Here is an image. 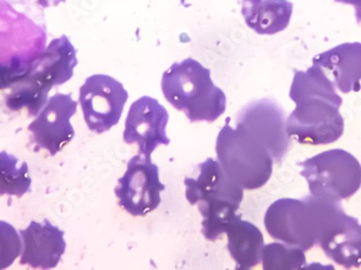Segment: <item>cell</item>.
<instances>
[{
	"label": "cell",
	"instance_id": "cell-1",
	"mask_svg": "<svg viewBox=\"0 0 361 270\" xmlns=\"http://www.w3.org/2000/svg\"><path fill=\"white\" fill-rule=\"evenodd\" d=\"M290 97L297 104L287 121L291 139L304 145H324L342 137V97L322 67L313 64L306 72L294 70Z\"/></svg>",
	"mask_w": 361,
	"mask_h": 270
},
{
	"label": "cell",
	"instance_id": "cell-2",
	"mask_svg": "<svg viewBox=\"0 0 361 270\" xmlns=\"http://www.w3.org/2000/svg\"><path fill=\"white\" fill-rule=\"evenodd\" d=\"M161 89L168 102L192 123H214L226 109V97L214 86L210 70L192 58L174 63L164 73Z\"/></svg>",
	"mask_w": 361,
	"mask_h": 270
},
{
	"label": "cell",
	"instance_id": "cell-3",
	"mask_svg": "<svg viewBox=\"0 0 361 270\" xmlns=\"http://www.w3.org/2000/svg\"><path fill=\"white\" fill-rule=\"evenodd\" d=\"M229 121L231 118H227L216 139V155L221 166L243 190L263 188L273 172L271 154L245 128L237 125L236 129H233Z\"/></svg>",
	"mask_w": 361,
	"mask_h": 270
},
{
	"label": "cell",
	"instance_id": "cell-4",
	"mask_svg": "<svg viewBox=\"0 0 361 270\" xmlns=\"http://www.w3.org/2000/svg\"><path fill=\"white\" fill-rule=\"evenodd\" d=\"M320 211L322 198L313 195L279 199L265 213V228L275 240L308 251L317 243Z\"/></svg>",
	"mask_w": 361,
	"mask_h": 270
},
{
	"label": "cell",
	"instance_id": "cell-5",
	"mask_svg": "<svg viewBox=\"0 0 361 270\" xmlns=\"http://www.w3.org/2000/svg\"><path fill=\"white\" fill-rule=\"evenodd\" d=\"M300 166L313 196L340 201L350 198L360 188L361 164L346 150H328Z\"/></svg>",
	"mask_w": 361,
	"mask_h": 270
},
{
	"label": "cell",
	"instance_id": "cell-6",
	"mask_svg": "<svg viewBox=\"0 0 361 270\" xmlns=\"http://www.w3.org/2000/svg\"><path fill=\"white\" fill-rule=\"evenodd\" d=\"M316 245L343 267L361 266V225L343 211L338 201L322 198L319 231Z\"/></svg>",
	"mask_w": 361,
	"mask_h": 270
},
{
	"label": "cell",
	"instance_id": "cell-7",
	"mask_svg": "<svg viewBox=\"0 0 361 270\" xmlns=\"http://www.w3.org/2000/svg\"><path fill=\"white\" fill-rule=\"evenodd\" d=\"M123 85L107 75H93L86 79L79 92V104L90 131L102 134L121 121L127 103Z\"/></svg>",
	"mask_w": 361,
	"mask_h": 270
},
{
	"label": "cell",
	"instance_id": "cell-8",
	"mask_svg": "<svg viewBox=\"0 0 361 270\" xmlns=\"http://www.w3.org/2000/svg\"><path fill=\"white\" fill-rule=\"evenodd\" d=\"M165 185L159 180V168L151 157L137 154L128 164L127 171L115 188L118 204L133 216H145L161 202Z\"/></svg>",
	"mask_w": 361,
	"mask_h": 270
},
{
	"label": "cell",
	"instance_id": "cell-9",
	"mask_svg": "<svg viewBox=\"0 0 361 270\" xmlns=\"http://www.w3.org/2000/svg\"><path fill=\"white\" fill-rule=\"evenodd\" d=\"M236 123L267 148L274 161L281 162L288 153L291 137L287 132L285 113L273 99H262L243 107L237 115Z\"/></svg>",
	"mask_w": 361,
	"mask_h": 270
},
{
	"label": "cell",
	"instance_id": "cell-10",
	"mask_svg": "<svg viewBox=\"0 0 361 270\" xmlns=\"http://www.w3.org/2000/svg\"><path fill=\"white\" fill-rule=\"evenodd\" d=\"M169 113L157 99L142 97L130 107L126 119L123 141L137 144L141 155L151 157L159 145H169L167 137Z\"/></svg>",
	"mask_w": 361,
	"mask_h": 270
},
{
	"label": "cell",
	"instance_id": "cell-11",
	"mask_svg": "<svg viewBox=\"0 0 361 270\" xmlns=\"http://www.w3.org/2000/svg\"><path fill=\"white\" fill-rule=\"evenodd\" d=\"M77 102L71 94L56 93L44 105L37 118L28 125L32 142L51 156L68 145L75 137L71 118L76 113Z\"/></svg>",
	"mask_w": 361,
	"mask_h": 270
},
{
	"label": "cell",
	"instance_id": "cell-12",
	"mask_svg": "<svg viewBox=\"0 0 361 270\" xmlns=\"http://www.w3.org/2000/svg\"><path fill=\"white\" fill-rule=\"evenodd\" d=\"M20 235L23 243L21 265L52 269L60 263L66 249L64 231L48 219H44L42 223L30 222L27 228L20 231Z\"/></svg>",
	"mask_w": 361,
	"mask_h": 270
},
{
	"label": "cell",
	"instance_id": "cell-13",
	"mask_svg": "<svg viewBox=\"0 0 361 270\" xmlns=\"http://www.w3.org/2000/svg\"><path fill=\"white\" fill-rule=\"evenodd\" d=\"M198 168V178H186L184 180L186 199L190 204L222 200L239 204L243 202V188L227 176L220 162L209 158Z\"/></svg>",
	"mask_w": 361,
	"mask_h": 270
},
{
	"label": "cell",
	"instance_id": "cell-14",
	"mask_svg": "<svg viewBox=\"0 0 361 270\" xmlns=\"http://www.w3.org/2000/svg\"><path fill=\"white\" fill-rule=\"evenodd\" d=\"M77 65L76 49L68 36L52 40L42 54L30 62L27 76L36 79L47 89L68 82Z\"/></svg>",
	"mask_w": 361,
	"mask_h": 270
},
{
	"label": "cell",
	"instance_id": "cell-15",
	"mask_svg": "<svg viewBox=\"0 0 361 270\" xmlns=\"http://www.w3.org/2000/svg\"><path fill=\"white\" fill-rule=\"evenodd\" d=\"M313 64L331 76L334 86L343 93L358 92L361 89V44L346 42L322 52L313 59Z\"/></svg>",
	"mask_w": 361,
	"mask_h": 270
},
{
	"label": "cell",
	"instance_id": "cell-16",
	"mask_svg": "<svg viewBox=\"0 0 361 270\" xmlns=\"http://www.w3.org/2000/svg\"><path fill=\"white\" fill-rule=\"evenodd\" d=\"M293 5L288 0H243L245 24L259 35H275L289 25Z\"/></svg>",
	"mask_w": 361,
	"mask_h": 270
},
{
	"label": "cell",
	"instance_id": "cell-17",
	"mask_svg": "<svg viewBox=\"0 0 361 270\" xmlns=\"http://www.w3.org/2000/svg\"><path fill=\"white\" fill-rule=\"evenodd\" d=\"M226 233L227 247L231 257L236 262L237 269H251L261 263L264 238L255 224L243 221L239 216L229 225Z\"/></svg>",
	"mask_w": 361,
	"mask_h": 270
},
{
	"label": "cell",
	"instance_id": "cell-18",
	"mask_svg": "<svg viewBox=\"0 0 361 270\" xmlns=\"http://www.w3.org/2000/svg\"><path fill=\"white\" fill-rule=\"evenodd\" d=\"M198 210L202 215V233L209 241H216L223 233H226L229 225L240 215L237 211L240 204L232 201H213L197 204Z\"/></svg>",
	"mask_w": 361,
	"mask_h": 270
},
{
	"label": "cell",
	"instance_id": "cell-19",
	"mask_svg": "<svg viewBox=\"0 0 361 270\" xmlns=\"http://www.w3.org/2000/svg\"><path fill=\"white\" fill-rule=\"evenodd\" d=\"M49 91L39 81L26 75L11 87V92L6 97V105L13 111L26 109L30 117H34L48 102Z\"/></svg>",
	"mask_w": 361,
	"mask_h": 270
},
{
	"label": "cell",
	"instance_id": "cell-20",
	"mask_svg": "<svg viewBox=\"0 0 361 270\" xmlns=\"http://www.w3.org/2000/svg\"><path fill=\"white\" fill-rule=\"evenodd\" d=\"M7 152H0V196H16L21 198L27 194L32 185L28 166Z\"/></svg>",
	"mask_w": 361,
	"mask_h": 270
},
{
	"label": "cell",
	"instance_id": "cell-21",
	"mask_svg": "<svg viewBox=\"0 0 361 270\" xmlns=\"http://www.w3.org/2000/svg\"><path fill=\"white\" fill-rule=\"evenodd\" d=\"M262 264L265 270H299L306 265V257L301 247L269 243L262 251Z\"/></svg>",
	"mask_w": 361,
	"mask_h": 270
},
{
	"label": "cell",
	"instance_id": "cell-22",
	"mask_svg": "<svg viewBox=\"0 0 361 270\" xmlns=\"http://www.w3.org/2000/svg\"><path fill=\"white\" fill-rule=\"evenodd\" d=\"M22 243L20 233L9 223L0 221V270L10 267L21 255Z\"/></svg>",
	"mask_w": 361,
	"mask_h": 270
},
{
	"label": "cell",
	"instance_id": "cell-23",
	"mask_svg": "<svg viewBox=\"0 0 361 270\" xmlns=\"http://www.w3.org/2000/svg\"><path fill=\"white\" fill-rule=\"evenodd\" d=\"M30 63L22 64L18 62L10 66L0 65V90L11 88L16 82L23 79L30 70Z\"/></svg>",
	"mask_w": 361,
	"mask_h": 270
},
{
	"label": "cell",
	"instance_id": "cell-24",
	"mask_svg": "<svg viewBox=\"0 0 361 270\" xmlns=\"http://www.w3.org/2000/svg\"><path fill=\"white\" fill-rule=\"evenodd\" d=\"M65 0H36V3L42 8L51 7V6H58L59 4L64 3Z\"/></svg>",
	"mask_w": 361,
	"mask_h": 270
},
{
	"label": "cell",
	"instance_id": "cell-25",
	"mask_svg": "<svg viewBox=\"0 0 361 270\" xmlns=\"http://www.w3.org/2000/svg\"><path fill=\"white\" fill-rule=\"evenodd\" d=\"M355 16H356L357 22L361 24V1L358 5L355 6Z\"/></svg>",
	"mask_w": 361,
	"mask_h": 270
},
{
	"label": "cell",
	"instance_id": "cell-26",
	"mask_svg": "<svg viewBox=\"0 0 361 270\" xmlns=\"http://www.w3.org/2000/svg\"><path fill=\"white\" fill-rule=\"evenodd\" d=\"M336 3L345 4V5L356 6L360 3L361 0H334Z\"/></svg>",
	"mask_w": 361,
	"mask_h": 270
}]
</instances>
